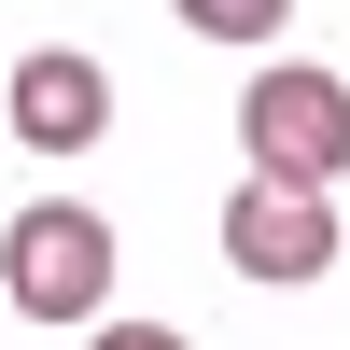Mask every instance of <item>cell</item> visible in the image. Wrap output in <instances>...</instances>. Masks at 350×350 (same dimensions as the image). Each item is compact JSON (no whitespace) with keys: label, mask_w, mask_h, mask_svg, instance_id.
<instances>
[{"label":"cell","mask_w":350,"mask_h":350,"mask_svg":"<svg viewBox=\"0 0 350 350\" xmlns=\"http://www.w3.org/2000/svg\"><path fill=\"white\" fill-rule=\"evenodd\" d=\"M168 14H183L196 42H280V28H295V0H168Z\"/></svg>","instance_id":"5"},{"label":"cell","mask_w":350,"mask_h":350,"mask_svg":"<svg viewBox=\"0 0 350 350\" xmlns=\"http://www.w3.org/2000/svg\"><path fill=\"white\" fill-rule=\"evenodd\" d=\"M0 308H14V323H98L112 308V224L70 211V196L14 211V239H0Z\"/></svg>","instance_id":"2"},{"label":"cell","mask_w":350,"mask_h":350,"mask_svg":"<svg viewBox=\"0 0 350 350\" xmlns=\"http://www.w3.org/2000/svg\"><path fill=\"white\" fill-rule=\"evenodd\" d=\"M224 267L267 280V295H295V280L336 267V211L308 183H239V196H224Z\"/></svg>","instance_id":"3"},{"label":"cell","mask_w":350,"mask_h":350,"mask_svg":"<svg viewBox=\"0 0 350 350\" xmlns=\"http://www.w3.org/2000/svg\"><path fill=\"white\" fill-rule=\"evenodd\" d=\"M239 154H252V183L336 196V183H350V84L308 70V56H267V70L239 84Z\"/></svg>","instance_id":"1"},{"label":"cell","mask_w":350,"mask_h":350,"mask_svg":"<svg viewBox=\"0 0 350 350\" xmlns=\"http://www.w3.org/2000/svg\"><path fill=\"white\" fill-rule=\"evenodd\" d=\"M98 126H112V70H98V56H70V42L14 56V140H28V154H84Z\"/></svg>","instance_id":"4"},{"label":"cell","mask_w":350,"mask_h":350,"mask_svg":"<svg viewBox=\"0 0 350 350\" xmlns=\"http://www.w3.org/2000/svg\"><path fill=\"white\" fill-rule=\"evenodd\" d=\"M84 350H183V323H98Z\"/></svg>","instance_id":"6"}]
</instances>
